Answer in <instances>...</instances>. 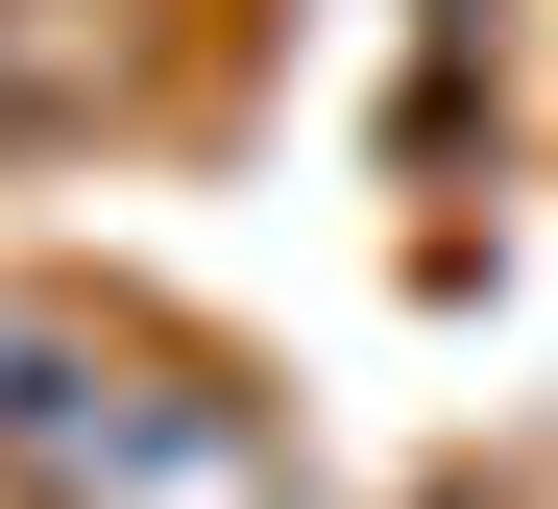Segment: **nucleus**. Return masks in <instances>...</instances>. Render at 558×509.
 Returning a JSON list of instances; mask_svg holds the SVG:
<instances>
[{
  "instance_id": "obj_1",
  "label": "nucleus",
  "mask_w": 558,
  "mask_h": 509,
  "mask_svg": "<svg viewBox=\"0 0 558 509\" xmlns=\"http://www.w3.org/2000/svg\"><path fill=\"white\" fill-rule=\"evenodd\" d=\"M0 485L25 509H316L292 413L243 364L146 340V316H73V291H0Z\"/></svg>"
}]
</instances>
